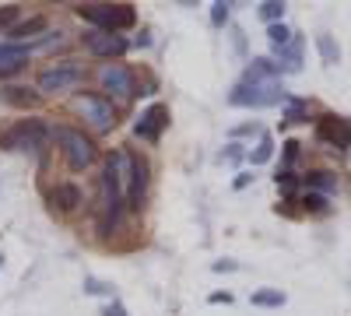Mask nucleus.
Here are the masks:
<instances>
[{
	"instance_id": "20",
	"label": "nucleus",
	"mask_w": 351,
	"mask_h": 316,
	"mask_svg": "<svg viewBox=\"0 0 351 316\" xmlns=\"http://www.w3.org/2000/svg\"><path fill=\"white\" fill-rule=\"evenodd\" d=\"M36 32H46V18H32V21L14 25L11 32H8V42H25L28 36H36Z\"/></svg>"
},
{
	"instance_id": "29",
	"label": "nucleus",
	"mask_w": 351,
	"mask_h": 316,
	"mask_svg": "<svg viewBox=\"0 0 351 316\" xmlns=\"http://www.w3.org/2000/svg\"><path fill=\"white\" fill-rule=\"evenodd\" d=\"M274 180H278V190H281L285 197H291V193H295V186H299V176H295L291 169H281Z\"/></svg>"
},
{
	"instance_id": "39",
	"label": "nucleus",
	"mask_w": 351,
	"mask_h": 316,
	"mask_svg": "<svg viewBox=\"0 0 351 316\" xmlns=\"http://www.w3.org/2000/svg\"><path fill=\"white\" fill-rule=\"evenodd\" d=\"M155 88H158V84H155V81L148 77V81H144V84H141V95H155Z\"/></svg>"
},
{
	"instance_id": "13",
	"label": "nucleus",
	"mask_w": 351,
	"mask_h": 316,
	"mask_svg": "<svg viewBox=\"0 0 351 316\" xmlns=\"http://www.w3.org/2000/svg\"><path fill=\"white\" fill-rule=\"evenodd\" d=\"M32 56V46L28 42H8L0 39V77H11L25 67V60Z\"/></svg>"
},
{
	"instance_id": "30",
	"label": "nucleus",
	"mask_w": 351,
	"mask_h": 316,
	"mask_svg": "<svg viewBox=\"0 0 351 316\" xmlns=\"http://www.w3.org/2000/svg\"><path fill=\"white\" fill-rule=\"evenodd\" d=\"M18 14H21V8L18 4H8V8H0V28H14V21H18Z\"/></svg>"
},
{
	"instance_id": "31",
	"label": "nucleus",
	"mask_w": 351,
	"mask_h": 316,
	"mask_svg": "<svg viewBox=\"0 0 351 316\" xmlns=\"http://www.w3.org/2000/svg\"><path fill=\"white\" fill-rule=\"evenodd\" d=\"M243 145H236V141H232V145H225V151H221V162H228V165H236V162H243Z\"/></svg>"
},
{
	"instance_id": "10",
	"label": "nucleus",
	"mask_w": 351,
	"mask_h": 316,
	"mask_svg": "<svg viewBox=\"0 0 351 316\" xmlns=\"http://www.w3.org/2000/svg\"><path fill=\"white\" fill-rule=\"evenodd\" d=\"M316 141L330 145L334 151L351 148V120H348V117H334V112L319 117V120H316Z\"/></svg>"
},
{
	"instance_id": "34",
	"label": "nucleus",
	"mask_w": 351,
	"mask_h": 316,
	"mask_svg": "<svg viewBox=\"0 0 351 316\" xmlns=\"http://www.w3.org/2000/svg\"><path fill=\"white\" fill-rule=\"evenodd\" d=\"M102 316H127V306H123L120 299H112V302L102 309Z\"/></svg>"
},
{
	"instance_id": "21",
	"label": "nucleus",
	"mask_w": 351,
	"mask_h": 316,
	"mask_svg": "<svg viewBox=\"0 0 351 316\" xmlns=\"http://www.w3.org/2000/svg\"><path fill=\"white\" fill-rule=\"evenodd\" d=\"M250 302H253V306H263V309H278V306L288 302V295H285L281 289H260V292L250 295Z\"/></svg>"
},
{
	"instance_id": "22",
	"label": "nucleus",
	"mask_w": 351,
	"mask_h": 316,
	"mask_svg": "<svg viewBox=\"0 0 351 316\" xmlns=\"http://www.w3.org/2000/svg\"><path fill=\"white\" fill-rule=\"evenodd\" d=\"M285 123H309V102L306 99H288L285 102Z\"/></svg>"
},
{
	"instance_id": "28",
	"label": "nucleus",
	"mask_w": 351,
	"mask_h": 316,
	"mask_svg": "<svg viewBox=\"0 0 351 316\" xmlns=\"http://www.w3.org/2000/svg\"><path fill=\"white\" fill-rule=\"evenodd\" d=\"M228 18H232V4H225V0H215V4H211V25H215V28H225Z\"/></svg>"
},
{
	"instance_id": "4",
	"label": "nucleus",
	"mask_w": 351,
	"mask_h": 316,
	"mask_svg": "<svg viewBox=\"0 0 351 316\" xmlns=\"http://www.w3.org/2000/svg\"><path fill=\"white\" fill-rule=\"evenodd\" d=\"M278 102H288V92L281 81H239L228 92V106H236V109H271Z\"/></svg>"
},
{
	"instance_id": "5",
	"label": "nucleus",
	"mask_w": 351,
	"mask_h": 316,
	"mask_svg": "<svg viewBox=\"0 0 351 316\" xmlns=\"http://www.w3.org/2000/svg\"><path fill=\"white\" fill-rule=\"evenodd\" d=\"M77 18L88 21L92 28H99V32H116V36L137 25L134 4H81Z\"/></svg>"
},
{
	"instance_id": "40",
	"label": "nucleus",
	"mask_w": 351,
	"mask_h": 316,
	"mask_svg": "<svg viewBox=\"0 0 351 316\" xmlns=\"http://www.w3.org/2000/svg\"><path fill=\"white\" fill-rule=\"evenodd\" d=\"M0 267H4V253H0Z\"/></svg>"
},
{
	"instance_id": "38",
	"label": "nucleus",
	"mask_w": 351,
	"mask_h": 316,
	"mask_svg": "<svg viewBox=\"0 0 351 316\" xmlns=\"http://www.w3.org/2000/svg\"><path fill=\"white\" fill-rule=\"evenodd\" d=\"M253 183V172H239V176H236V183H232V186H236V190H246Z\"/></svg>"
},
{
	"instance_id": "35",
	"label": "nucleus",
	"mask_w": 351,
	"mask_h": 316,
	"mask_svg": "<svg viewBox=\"0 0 351 316\" xmlns=\"http://www.w3.org/2000/svg\"><path fill=\"white\" fill-rule=\"evenodd\" d=\"M211 271H215V274H228V271H239V264H236V260H215Z\"/></svg>"
},
{
	"instance_id": "26",
	"label": "nucleus",
	"mask_w": 351,
	"mask_h": 316,
	"mask_svg": "<svg viewBox=\"0 0 351 316\" xmlns=\"http://www.w3.org/2000/svg\"><path fill=\"white\" fill-rule=\"evenodd\" d=\"M302 208H306L309 215H327V211H330L327 197H324V193H313V190H306V193H302Z\"/></svg>"
},
{
	"instance_id": "14",
	"label": "nucleus",
	"mask_w": 351,
	"mask_h": 316,
	"mask_svg": "<svg viewBox=\"0 0 351 316\" xmlns=\"http://www.w3.org/2000/svg\"><path fill=\"white\" fill-rule=\"evenodd\" d=\"M46 200H49L53 211L74 215V211L81 208V186H77V183H56V186L46 193Z\"/></svg>"
},
{
	"instance_id": "19",
	"label": "nucleus",
	"mask_w": 351,
	"mask_h": 316,
	"mask_svg": "<svg viewBox=\"0 0 351 316\" xmlns=\"http://www.w3.org/2000/svg\"><path fill=\"white\" fill-rule=\"evenodd\" d=\"M316 49H319V56H324L327 67H337V64H341V46L334 42V36L319 32V36H316Z\"/></svg>"
},
{
	"instance_id": "36",
	"label": "nucleus",
	"mask_w": 351,
	"mask_h": 316,
	"mask_svg": "<svg viewBox=\"0 0 351 316\" xmlns=\"http://www.w3.org/2000/svg\"><path fill=\"white\" fill-rule=\"evenodd\" d=\"M250 134H263L256 123H243V127H236V130H232V137H250Z\"/></svg>"
},
{
	"instance_id": "27",
	"label": "nucleus",
	"mask_w": 351,
	"mask_h": 316,
	"mask_svg": "<svg viewBox=\"0 0 351 316\" xmlns=\"http://www.w3.org/2000/svg\"><path fill=\"white\" fill-rule=\"evenodd\" d=\"M84 292H88V295H109V299H116L112 284H109V281H99V278H92V274L84 278Z\"/></svg>"
},
{
	"instance_id": "8",
	"label": "nucleus",
	"mask_w": 351,
	"mask_h": 316,
	"mask_svg": "<svg viewBox=\"0 0 351 316\" xmlns=\"http://www.w3.org/2000/svg\"><path fill=\"white\" fill-rule=\"evenodd\" d=\"M74 112L84 120V123H92L95 130H112L116 127V106L106 99V95H77L74 99Z\"/></svg>"
},
{
	"instance_id": "25",
	"label": "nucleus",
	"mask_w": 351,
	"mask_h": 316,
	"mask_svg": "<svg viewBox=\"0 0 351 316\" xmlns=\"http://www.w3.org/2000/svg\"><path fill=\"white\" fill-rule=\"evenodd\" d=\"M267 39H271L274 49H281V46H288L291 39H295V32H291V28L281 21V25H267Z\"/></svg>"
},
{
	"instance_id": "7",
	"label": "nucleus",
	"mask_w": 351,
	"mask_h": 316,
	"mask_svg": "<svg viewBox=\"0 0 351 316\" xmlns=\"http://www.w3.org/2000/svg\"><path fill=\"white\" fill-rule=\"evenodd\" d=\"M99 88L109 95V102L112 99L116 102H130L134 95H141L137 92V77H134V71L127 64H102L99 67Z\"/></svg>"
},
{
	"instance_id": "2",
	"label": "nucleus",
	"mask_w": 351,
	"mask_h": 316,
	"mask_svg": "<svg viewBox=\"0 0 351 316\" xmlns=\"http://www.w3.org/2000/svg\"><path fill=\"white\" fill-rule=\"evenodd\" d=\"M53 141L60 145V155L67 162L71 172H84L99 162V148L95 141L88 137L84 130H74V127H53Z\"/></svg>"
},
{
	"instance_id": "6",
	"label": "nucleus",
	"mask_w": 351,
	"mask_h": 316,
	"mask_svg": "<svg viewBox=\"0 0 351 316\" xmlns=\"http://www.w3.org/2000/svg\"><path fill=\"white\" fill-rule=\"evenodd\" d=\"M81 81H84V64L74 60V56H64V60H56V64L43 67L39 77H36V84H39V92H43V95L71 92V88H77Z\"/></svg>"
},
{
	"instance_id": "1",
	"label": "nucleus",
	"mask_w": 351,
	"mask_h": 316,
	"mask_svg": "<svg viewBox=\"0 0 351 316\" xmlns=\"http://www.w3.org/2000/svg\"><path fill=\"white\" fill-rule=\"evenodd\" d=\"M123 208H127V190L120 183V172H116V151H109L102 162V176H99V204H95L99 236H109L120 228Z\"/></svg>"
},
{
	"instance_id": "33",
	"label": "nucleus",
	"mask_w": 351,
	"mask_h": 316,
	"mask_svg": "<svg viewBox=\"0 0 351 316\" xmlns=\"http://www.w3.org/2000/svg\"><path fill=\"white\" fill-rule=\"evenodd\" d=\"M299 141H285V165H291V162H295L299 158Z\"/></svg>"
},
{
	"instance_id": "11",
	"label": "nucleus",
	"mask_w": 351,
	"mask_h": 316,
	"mask_svg": "<svg viewBox=\"0 0 351 316\" xmlns=\"http://www.w3.org/2000/svg\"><path fill=\"white\" fill-rule=\"evenodd\" d=\"M148 183H152V165L148 158H141L137 151H130V186H127V208L141 211L144 197H148Z\"/></svg>"
},
{
	"instance_id": "37",
	"label": "nucleus",
	"mask_w": 351,
	"mask_h": 316,
	"mask_svg": "<svg viewBox=\"0 0 351 316\" xmlns=\"http://www.w3.org/2000/svg\"><path fill=\"white\" fill-rule=\"evenodd\" d=\"M208 302H211V306H232V292H215Z\"/></svg>"
},
{
	"instance_id": "16",
	"label": "nucleus",
	"mask_w": 351,
	"mask_h": 316,
	"mask_svg": "<svg viewBox=\"0 0 351 316\" xmlns=\"http://www.w3.org/2000/svg\"><path fill=\"white\" fill-rule=\"evenodd\" d=\"M274 64L285 67V74H299L302 71V36L295 32V39H291L288 46L274 49Z\"/></svg>"
},
{
	"instance_id": "23",
	"label": "nucleus",
	"mask_w": 351,
	"mask_h": 316,
	"mask_svg": "<svg viewBox=\"0 0 351 316\" xmlns=\"http://www.w3.org/2000/svg\"><path fill=\"white\" fill-rule=\"evenodd\" d=\"M4 102H14V106H36L39 95L32 88H18V84H11V88H4Z\"/></svg>"
},
{
	"instance_id": "9",
	"label": "nucleus",
	"mask_w": 351,
	"mask_h": 316,
	"mask_svg": "<svg viewBox=\"0 0 351 316\" xmlns=\"http://www.w3.org/2000/svg\"><path fill=\"white\" fill-rule=\"evenodd\" d=\"M81 46L92 53V56H102V60H112V56H123L130 49V39L127 36H116V32H99V28H88L81 36Z\"/></svg>"
},
{
	"instance_id": "18",
	"label": "nucleus",
	"mask_w": 351,
	"mask_h": 316,
	"mask_svg": "<svg viewBox=\"0 0 351 316\" xmlns=\"http://www.w3.org/2000/svg\"><path fill=\"white\" fill-rule=\"evenodd\" d=\"M246 158H250V165H267V162L274 158V137H271L267 130H263V134H260V141H256V148H253Z\"/></svg>"
},
{
	"instance_id": "17",
	"label": "nucleus",
	"mask_w": 351,
	"mask_h": 316,
	"mask_svg": "<svg viewBox=\"0 0 351 316\" xmlns=\"http://www.w3.org/2000/svg\"><path fill=\"white\" fill-rule=\"evenodd\" d=\"M302 180H306V186L313 193H324V197H330L337 190V176H334V172H327V169H313V172H306Z\"/></svg>"
},
{
	"instance_id": "12",
	"label": "nucleus",
	"mask_w": 351,
	"mask_h": 316,
	"mask_svg": "<svg viewBox=\"0 0 351 316\" xmlns=\"http://www.w3.org/2000/svg\"><path fill=\"white\" fill-rule=\"evenodd\" d=\"M169 127V106L155 102L141 112V117L134 120V137L148 141V145H155V141H162V130Z\"/></svg>"
},
{
	"instance_id": "32",
	"label": "nucleus",
	"mask_w": 351,
	"mask_h": 316,
	"mask_svg": "<svg viewBox=\"0 0 351 316\" xmlns=\"http://www.w3.org/2000/svg\"><path fill=\"white\" fill-rule=\"evenodd\" d=\"M232 49H236V56H246V36H243V28H232Z\"/></svg>"
},
{
	"instance_id": "15",
	"label": "nucleus",
	"mask_w": 351,
	"mask_h": 316,
	"mask_svg": "<svg viewBox=\"0 0 351 316\" xmlns=\"http://www.w3.org/2000/svg\"><path fill=\"white\" fill-rule=\"evenodd\" d=\"M281 77H285V67L274 64L271 56H253L243 74V81H281Z\"/></svg>"
},
{
	"instance_id": "3",
	"label": "nucleus",
	"mask_w": 351,
	"mask_h": 316,
	"mask_svg": "<svg viewBox=\"0 0 351 316\" xmlns=\"http://www.w3.org/2000/svg\"><path fill=\"white\" fill-rule=\"evenodd\" d=\"M53 141V127L46 120H18L8 130H0V148L4 151H46Z\"/></svg>"
},
{
	"instance_id": "24",
	"label": "nucleus",
	"mask_w": 351,
	"mask_h": 316,
	"mask_svg": "<svg viewBox=\"0 0 351 316\" xmlns=\"http://www.w3.org/2000/svg\"><path fill=\"white\" fill-rule=\"evenodd\" d=\"M256 11H260V18L267 25H281V18H285V4H281V0H263Z\"/></svg>"
}]
</instances>
